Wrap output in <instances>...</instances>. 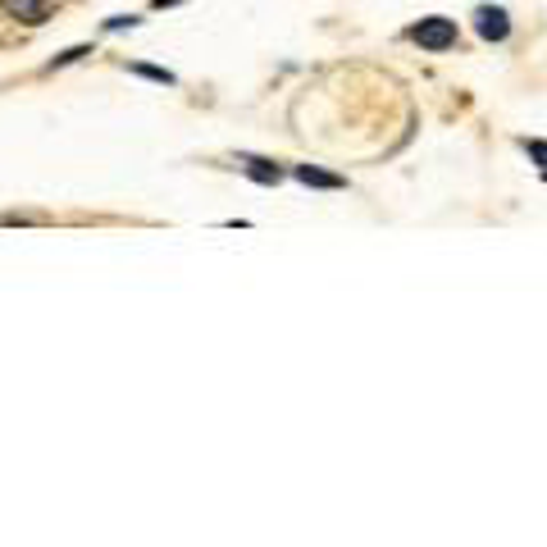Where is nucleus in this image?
<instances>
[{
    "mask_svg": "<svg viewBox=\"0 0 547 547\" xmlns=\"http://www.w3.org/2000/svg\"><path fill=\"white\" fill-rule=\"evenodd\" d=\"M410 41H420L425 50H452L456 46V23L434 14V19H420L416 28H410Z\"/></svg>",
    "mask_w": 547,
    "mask_h": 547,
    "instance_id": "f257e3e1",
    "label": "nucleus"
},
{
    "mask_svg": "<svg viewBox=\"0 0 547 547\" xmlns=\"http://www.w3.org/2000/svg\"><path fill=\"white\" fill-rule=\"evenodd\" d=\"M474 32L484 37V41H507V37H511V19H507V10H498V5L474 10Z\"/></svg>",
    "mask_w": 547,
    "mask_h": 547,
    "instance_id": "f03ea898",
    "label": "nucleus"
},
{
    "mask_svg": "<svg viewBox=\"0 0 547 547\" xmlns=\"http://www.w3.org/2000/svg\"><path fill=\"white\" fill-rule=\"evenodd\" d=\"M0 10H5L10 19H19V23H28V28H41L50 19L46 0H0Z\"/></svg>",
    "mask_w": 547,
    "mask_h": 547,
    "instance_id": "7ed1b4c3",
    "label": "nucleus"
},
{
    "mask_svg": "<svg viewBox=\"0 0 547 547\" xmlns=\"http://www.w3.org/2000/svg\"><path fill=\"white\" fill-rule=\"evenodd\" d=\"M297 178H301L306 187H328V192L347 187V178H342V174H324V169H315V165H297Z\"/></svg>",
    "mask_w": 547,
    "mask_h": 547,
    "instance_id": "20e7f679",
    "label": "nucleus"
},
{
    "mask_svg": "<svg viewBox=\"0 0 547 547\" xmlns=\"http://www.w3.org/2000/svg\"><path fill=\"white\" fill-rule=\"evenodd\" d=\"M247 178H256V183L274 187V183L283 178V169H279V165H269V160H247Z\"/></svg>",
    "mask_w": 547,
    "mask_h": 547,
    "instance_id": "39448f33",
    "label": "nucleus"
},
{
    "mask_svg": "<svg viewBox=\"0 0 547 547\" xmlns=\"http://www.w3.org/2000/svg\"><path fill=\"white\" fill-rule=\"evenodd\" d=\"M132 74H142V78H151V83H174V74L169 68H156V64H128Z\"/></svg>",
    "mask_w": 547,
    "mask_h": 547,
    "instance_id": "423d86ee",
    "label": "nucleus"
},
{
    "mask_svg": "<svg viewBox=\"0 0 547 547\" xmlns=\"http://www.w3.org/2000/svg\"><path fill=\"white\" fill-rule=\"evenodd\" d=\"M83 55H92V50H87V46H74V50H64V55H55V59H50L46 68H64V64H74V59H83Z\"/></svg>",
    "mask_w": 547,
    "mask_h": 547,
    "instance_id": "0eeeda50",
    "label": "nucleus"
},
{
    "mask_svg": "<svg viewBox=\"0 0 547 547\" xmlns=\"http://www.w3.org/2000/svg\"><path fill=\"white\" fill-rule=\"evenodd\" d=\"M525 151H529V160H538L543 174H547V142H525Z\"/></svg>",
    "mask_w": 547,
    "mask_h": 547,
    "instance_id": "6e6552de",
    "label": "nucleus"
},
{
    "mask_svg": "<svg viewBox=\"0 0 547 547\" xmlns=\"http://www.w3.org/2000/svg\"><path fill=\"white\" fill-rule=\"evenodd\" d=\"M105 28H110V32H119V28H137V19H132V14H114Z\"/></svg>",
    "mask_w": 547,
    "mask_h": 547,
    "instance_id": "1a4fd4ad",
    "label": "nucleus"
},
{
    "mask_svg": "<svg viewBox=\"0 0 547 547\" xmlns=\"http://www.w3.org/2000/svg\"><path fill=\"white\" fill-rule=\"evenodd\" d=\"M151 5H156V10H169V5H178V0H151Z\"/></svg>",
    "mask_w": 547,
    "mask_h": 547,
    "instance_id": "9d476101",
    "label": "nucleus"
}]
</instances>
